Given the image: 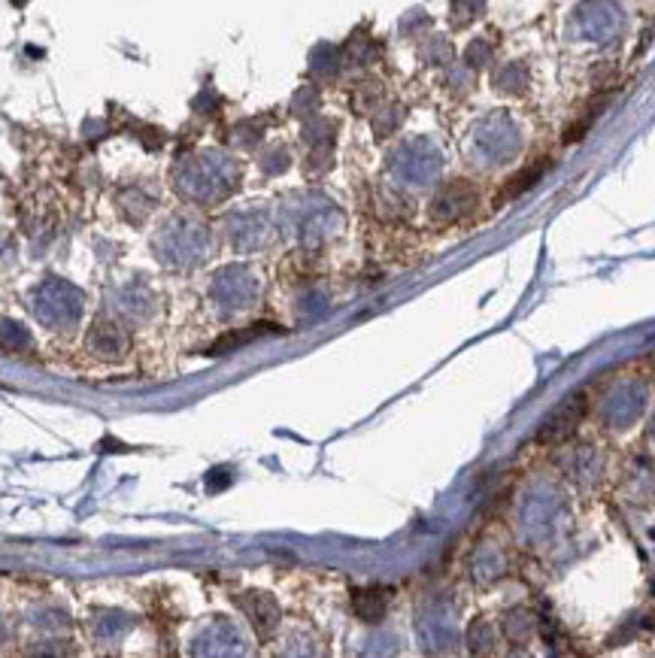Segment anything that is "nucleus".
Listing matches in <instances>:
<instances>
[{"label": "nucleus", "mask_w": 655, "mask_h": 658, "mask_svg": "<svg viewBox=\"0 0 655 658\" xmlns=\"http://www.w3.org/2000/svg\"><path fill=\"white\" fill-rule=\"evenodd\" d=\"M273 325H252L249 331H243V334H231V337H225V340H219L210 352L213 355H225L228 349H234V346H243V343H252L255 337H261V334H267Z\"/></svg>", "instance_id": "1"}]
</instances>
